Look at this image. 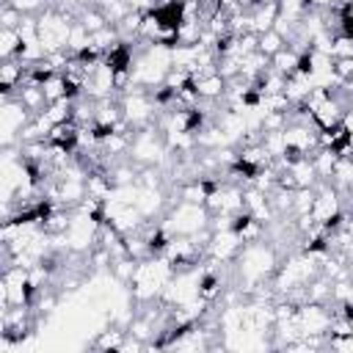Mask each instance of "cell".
<instances>
[{
  "label": "cell",
  "mask_w": 353,
  "mask_h": 353,
  "mask_svg": "<svg viewBox=\"0 0 353 353\" xmlns=\"http://www.w3.org/2000/svg\"><path fill=\"white\" fill-rule=\"evenodd\" d=\"M39 19V41L44 47V52H58L69 47V36H72V25L74 17L58 6H47L41 14H36Z\"/></svg>",
  "instance_id": "obj_1"
},
{
  "label": "cell",
  "mask_w": 353,
  "mask_h": 353,
  "mask_svg": "<svg viewBox=\"0 0 353 353\" xmlns=\"http://www.w3.org/2000/svg\"><path fill=\"white\" fill-rule=\"evenodd\" d=\"M163 226L171 234H196L210 226V210L204 204L176 201L163 212Z\"/></svg>",
  "instance_id": "obj_2"
},
{
  "label": "cell",
  "mask_w": 353,
  "mask_h": 353,
  "mask_svg": "<svg viewBox=\"0 0 353 353\" xmlns=\"http://www.w3.org/2000/svg\"><path fill=\"white\" fill-rule=\"evenodd\" d=\"M168 154V143L165 135L160 132L157 124H149L143 130L132 132V143H130V160L138 165H160Z\"/></svg>",
  "instance_id": "obj_3"
},
{
  "label": "cell",
  "mask_w": 353,
  "mask_h": 353,
  "mask_svg": "<svg viewBox=\"0 0 353 353\" xmlns=\"http://www.w3.org/2000/svg\"><path fill=\"white\" fill-rule=\"evenodd\" d=\"M30 119H33V113L17 97H3V105H0V143L3 146H14L19 141L22 127Z\"/></svg>",
  "instance_id": "obj_4"
},
{
  "label": "cell",
  "mask_w": 353,
  "mask_h": 353,
  "mask_svg": "<svg viewBox=\"0 0 353 353\" xmlns=\"http://www.w3.org/2000/svg\"><path fill=\"white\" fill-rule=\"evenodd\" d=\"M85 94L91 99H102V97H116V85H113V66H108L105 61H99L91 72H88V83H85Z\"/></svg>",
  "instance_id": "obj_5"
},
{
  "label": "cell",
  "mask_w": 353,
  "mask_h": 353,
  "mask_svg": "<svg viewBox=\"0 0 353 353\" xmlns=\"http://www.w3.org/2000/svg\"><path fill=\"white\" fill-rule=\"evenodd\" d=\"M342 116H345V105L331 94L325 102H320L314 110H312V124L317 130H334L342 124Z\"/></svg>",
  "instance_id": "obj_6"
},
{
  "label": "cell",
  "mask_w": 353,
  "mask_h": 353,
  "mask_svg": "<svg viewBox=\"0 0 353 353\" xmlns=\"http://www.w3.org/2000/svg\"><path fill=\"white\" fill-rule=\"evenodd\" d=\"M25 74H28V63L25 61H19V58L3 61V66H0V94L3 97H14L17 88L25 83Z\"/></svg>",
  "instance_id": "obj_7"
},
{
  "label": "cell",
  "mask_w": 353,
  "mask_h": 353,
  "mask_svg": "<svg viewBox=\"0 0 353 353\" xmlns=\"http://www.w3.org/2000/svg\"><path fill=\"white\" fill-rule=\"evenodd\" d=\"M193 80H196V91H199L201 102H218L226 97V77H221L218 72L193 74Z\"/></svg>",
  "instance_id": "obj_8"
},
{
  "label": "cell",
  "mask_w": 353,
  "mask_h": 353,
  "mask_svg": "<svg viewBox=\"0 0 353 353\" xmlns=\"http://www.w3.org/2000/svg\"><path fill=\"white\" fill-rule=\"evenodd\" d=\"M80 130H83V127H80L74 119H69V121H61V124H55V127L50 130L47 141H50L52 146H58V149L74 152V149H77V143H80Z\"/></svg>",
  "instance_id": "obj_9"
},
{
  "label": "cell",
  "mask_w": 353,
  "mask_h": 353,
  "mask_svg": "<svg viewBox=\"0 0 353 353\" xmlns=\"http://www.w3.org/2000/svg\"><path fill=\"white\" fill-rule=\"evenodd\" d=\"M33 116H39V113H44V108L50 105L47 102V97H44V88L41 85H33V83H22L19 88H17V94H14Z\"/></svg>",
  "instance_id": "obj_10"
},
{
  "label": "cell",
  "mask_w": 353,
  "mask_h": 353,
  "mask_svg": "<svg viewBox=\"0 0 353 353\" xmlns=\"http://www.w3.org/2000/svg\"><path fill=\"white\" fill-rule=\"evenodd\" d=\"M298 58H301V52H295L292 47H281V50L270 58V69H276L279 74L290 77V74L298 72Z\"/></svg>",
  "instance_id": "obj_11"
},
{
  "label": "cell",
  "mask_w": 353,
  "mask_h": 353,
  "mask_svg": "<svg viewBox=\"0 0 353 353\" xmlns=\"http://www.w3.org/2000/svg\"><path fill=\"white\" fill-rule=\"evenodd\" d=\"M124 336H127V331H121V328H108V331H97V339L91 342V350H121V345H124Z\"/></svg>",
  "instance_id": "obj_12"
},
{
  "label": "cell",
  "mask_w": 353,
  "mask_h": 353,
  "mask_svg": "<svg viewBox=\"0 0 353 353\" xmlns=\"http://www.w3.org/2000/svg\"><path fill=\"white\" fill-rule=\"evenodd\" d=\"M19 47H22V36L17 28H3L0 33V58L8 61V58H17L19 55Z\"/></svg>",
  "instance_id": "obj_13"
},
{
  "label": "cell",
  "mask_w": 353,
  "mask_h": 353,
  "mask_svg": "<svg viewBox=\"0 0 353 353\" xmlns=\"http://www.w3.org/2000/svg\"><path fill=\"white\" fill-rule=\"evenodd\" d=\"M44 116H47V121H50L52 127L61 124V121H69V119H72V99L63 97V99H58V102H50V105L44 108Z\"/></svg>",
  "instance_id": "obj_14"
},
{
  "label": "cell",
  "mask_w": 353,
  "mask_h": 353,
  "mask_svg": "<svg viewBox=\"0 0 353 353\" xmlns=\"http://www.w3.org/2000/svg\"><path fill=\"white\" fill-rule=\"evenodd\" d=\"M281 47H287V39L276 30V28H270V30H265V33H259V52H265L268 58H273Z\"/></svg>",
  "instance_id": "obj_15"
},
{
  "label": "cell",
  "mask_w": 353,
  "mask_h": 353,
  "mask_svg": "<svg viewBox=\"0 0 353 353\" xmlns=\"http://www.w3.org/2000/svg\"><path fill=\"white\" fill-rule=\"evenodd\" d=\"M44 97H47V102H58V99H63V97H69L66 94V77L61 74V72H55L44 85Z\"/></svg>",
  "instance_id": "obj_16"
},
{
  "label": "cell",
  "mask_w": 353,
  "mask_h": 353,
  "mask_svg": "<svg viewBox=\"0 0 353 353\" xmlns=\"http://www.w3.org/2000/svg\"><path fill=\"white\" fill-rule=\"evenodd\" d=\"M19 14H41L47 6H50V0H8Z\"/></svg>",
  "instance_id": "obj_17"
},
{
  "label": "cell",
  "mask_w": 353,
  "mask_h": 353,
  "mask_svg": "<svg viewBox=\"0 0 353 353\" xmlns=\"http://www.w3.org/2000/svg\"><path fill=\"white\" fill-rule=\"evenodd\" d=\"M334 74L336 80H350L353 77V55H342V58H334Z\"/></svg>",
  "instance_id": "obj_18"
},
{
  "label": "cell",
  "mask_w": 353,
  "mask_h": 353,
  "mask_svg": "<svg viewBox=\"0 0 353 353\" xmlns=\"http://www.w3.org/2000/svg\"><path fill=\"white\" fill-rule=\"evenodd\" d=\"M0 22H3V28H19V22H22V14L6 0L3 3V11H0Z\"/></svg>",
  "instance_id": "obj_19"
}]
</instances>
